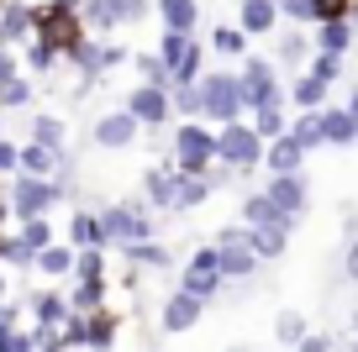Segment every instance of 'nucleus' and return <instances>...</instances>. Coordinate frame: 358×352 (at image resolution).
Segmentation results:
<instances>
[{
	"instance_id": "nucleus-1",
	"label": "nucleus",
	"mask_w": 358,
	"mask_h": 352,
	"mask_svg": "<svg viewBox=\"0 0 358 352\" xmlns=\"http://www.w3.org/2000/svg\"><path fill=\"white\" fill-rule=\"evenodd\" d=\"M164 158L179 168V174H206V168L216 163V126L201 122V116L174 122V137H169V153Z\"/></svg>"
},
{
	"instance_id": "nucleus-2",
	"label": "nucleus",
	"mask_w": 358,
	"mask_h": 352,
	"mask_svg": "<svg viewBox=\"0 0 358 352\" xmlns=\"http://www.w3.org/2000/svg\"><path fill=\"white\" fill-rule=\"evenodd\" d=\"M6 184V195H11V216L27 221V216H53L58 200H69V189L58 184L53 174H11L0 179Z\"/></svg>"
},
{
	"instance_id": "nucleus-3",
	"label": "nucleus",
	"mask_w": 358,
	"mask_h": 352,
	"mask_svg": "<svg viewBox=\"0 0 358 352\" xmlns=\"http://www.w3.org/2000/svg\"><path fill=\"white\" fill-rule=\"evenodd\" d=\"M85 32H90L85 27V0H43V6H32V37L53 43L58 53Z\"/></svg>"
},
{
	"instance_id": "nucleus-4",
	"label": "nucleus",
	"mask_w": 358,
	"mask_h": 352,
	"mask_svg": "<svg viewBox=\"0 0 358 352\" xmlns=\"http://www.w3.org/2000/svg\"><path fill=\"white\" fill-rule=\"evenodd\" d=\"M195 89H201V122L227 126V122H237V116H248L237 74H227V68H206V74L195 79Z\"/></svg>"
},
{
	"instance_id": "nucleus-5",
	"label": "nucleus",
	"mask_w": 358,
	"mask_h": 352,
	"mask_svg": "<svg viewBox=\"0 0 358 352\" xmlns=\"http://www.w3.org/2000/svg\"><path fill=\"white\" fill-rule=\"evenodd\" d=\"M216 163L237 168V174H253V168L264 163V137L248 126V116H237V122L216 126Z\"/></svg>"
},
{
	"instance_id": "nucleus-6",
	"label": "nucleus",
	"mask_w": 358,
	"mask_h": 352,
	"mask_svg": "<svg viewBox=\"0 0 358 352\" xmlns=\"http://www.w3.org/2000/svg\"><path fill=\"white\" fill-rule=\"evenodd\" d=\"M237 89H243V105H264V100H285V85H280V64L264 53H243L237 58Z\"/></svg>"
},
{
	"instance_id": "nucleus-7",
	"label": "nucleus",
	"mask_w": 358,
	"mask_h": 352,
	"mask_svg": "<svg viewBox=\"0 0 358 352\" xmlns=\"http://www.w3.org/2000/svg\"><path fill=\"white\" fill-rule=\"evenodd\" d=\"M174 289H185V295L206 300V305H211V300L222 295V289H227V279H222V268H216V242L195 247V253H190V263H185V274H179V284H174Z\"/></svg>"
},
{
	"instance_id": "nucleus-8",
	"label": "nucleus",
	"mask_w": 358,
	"mask_h": 352,
	"mask_svg": "<svg viewBox=\"0 0 358 352\" xmlns=\"http://www.w3.org/2000/svg\"><path fill=\"white\" fill-rule=\"evenodd\" d=\"M143 137V122H137L132 110H106V116H95V126H90V147H101V153H127V147Z\"/></svg>"
},
{
	"instance_id": "nucleus-9",
	"label": "nucleus",
	"mask_w": 358,
	"mask_h": 352,
	"mask_svg": "<svg viewBox=\"0 0 358 352\" xmlns=\"http://www.w3.org/2000/svg\"><path fill=\"white\" fill-rule=\"evenodd\" d=\"M127 110L143 122V132H164V126L174 122V110H169V89L164 85H143V79L127 89Z\"/></svg>"
},
{
	"instance_id": "nucleus-10",
	"label": "nucleus",
	"mask_w": 358,
	"mask_h": 352,
	"mask_svg": "<svg viewBox=\"0 0 358 352\" xmlns=\"http://www.w3.org/2000/svg\"><path fill=\"white\" fill-rule=\"evenodd\" d=\"M264 189L274 195V205H280L290 221H301L306 205H311V179H306V168H290V174H268Z\"/></svg>"
},
{
	"instance_id": "nucleus-11",
	"label": "nucleus",
	"mask_w": 358,
	"mask_h": 352,
	"mask_svg": "<svg viewBox=\"0 0 358 352\" xmlns=\"http://www.w3.org/2000/svg\"><path fill=\"white\" fill-rule=\"evenodd\" d=\"M206 321V300L185 295V289H174V295L158 305V326L169 331V337H185V331H195Z\"/></svg>"
},
{
	"instance_id": "nucleus-12",
	"label": "nucleus",
	"mask_w": 358,
	"mask_h": 352,
	"mask_svg": "<svg viewBox=\"0 0 358 352\" xmlns=\"http://www.w3.org/2000/svg\"><path fill=\"white\" fill-rule=\"evenodd\" d=\"M22 305H27V321H43V326H64V316H69V295L58 284H32L22 295Z\"/></svg>"
},
{
	"instance_id": "nucleus-13",
	"label": "nucleus",
	"mask_w": 358,
	"mask_h": 352,
	"mask_svg": "<svg viewBox=\"0 0 358 352\" xmlns=\"http://www.w3.org/2000/svg\"><path fill=\"white\" fill-rule=\"evenodd\" d=\"M290 221H274V226H248V247L258 253V263H280L290 253Z\"/></svg>"
},
{
	"instance_id": "nucleus-14",
	"label": "nucleus",
	"mask_w": 358,
	"mask_h": 352,
	"mask_svg": "<svg viewBox=\"0 0 358 352\" xmlns=\"http://www.w3.org/2000/svg\"><path fill=\"white\" fill-rule=\"evenodd\" d=\"M32 274H37V279H48V284H69V279H74V247H69V242H48V247H37Z\"/></svg>"
},
{
	"instance_id": "nucleus-15",
	"label": "nucleus",
	"mask_w": 358,
	"mask_h": 352,
	"mask_svg": "<svg viewBox=\"0 0 358 352\" xmlns=\"http://www.w3.org/2000/svg\"><path fill=\"white\" fill-rule=\"evenodd\" d=\"M237 27L248 37H274L280 32V6L274 0H237Z\"/></svg>"
},
{
	"instance_id": "nucleus-16",
	"label": "nucleus",
	"mask_w": 358,
	"mask_h": 352,
	"mask_svg": "<svg viewBox=\"0 0 358 352\" xmlns=\"http://www.w3.org/2000/svg\"><path fill=\"white\" fill-rule=\"evenodd\" d=\"M216 268H222L227 284H248L258 274V253L248 242H227V247H216Z\"/></svg>"
},
{
	"instance_id": "nucleus-17",
	"label": "nucleus",
	"mask_w": 358,
	"mask_h": 352,
	"mask_svg": "<svg viewBox=\"0 0 358 352\" xmlns=\"http://www.w3.org/2000/svg\"><path fill=\"white\" fill-rule=\"evenodd\" d=\"M69 247H111L106 242V226H101V210H90V205H74L69 210Z\"/></svg>"
},
{
	"instance_id": "nucleus-18",
	"label": "nucleus",
	"mask_w": 358,
	"mask_h": 352,
	"mask_svg": "<svg viewBox=\"0 0 358 352\" xmlns=\"http://www.w3.org/2000/svg\"><path fill=\"white\" fill-rule=\"evenodd\" d=\"M237 221H243V226H274V221H290V216L274 205L268 189H248V195L237 200ZM290 226H295V221H290Z\"/></svg>"
},
{
	"instance_id": "nucleus-19",
	"label": "nucleus",
	"mask_w": 358,
	"mask_h": 352,
	"mask_svg": "<svg viewBox=\"0 0 358 352\" xmlns=\"http://www.w3.org/2000/svg\"><path fill=\"white\" fill-rule=\"evenodd\" d=\"M301 163H306V147L295 142L290 132H280V137L264 142V163L258 168H264V174H290V168H301Z\"/></svg>"
},
{
	"instance_id": "nucleus-20",
	"label": "nucleus",
	"mask_w": 358,
	"mask_h": 352,
	"mask_svg": "<svg viewBox=\"0 0 358 352\" xmlns=\"http://www.w3.org/2000/svg\"><path fill=\"white\" fill-rule=\"evenodd\" d=\"M353 43H358V27H353V16H337V22H316V32H311V47H322V53H353Z\"/></svg>"
},
{
	"instance_id": "nucleus-21",
	"label": "nucleus",
	"mask_w": 358,
	"mask_h": 352,
	"mask_svg": "<svg viewBox=\"0 0 358 352\" xmlns=\"http://www.w3.org/2000/svg\"><path fill=\"white\" fill-rule=\"evenodd\" d=\"M143 200H148V210H174V163L169 158H158L143 174Z\"/></svg>"
},
{
	"instance_id": "nucleus-22",
	"label": "nucleus",
	"mask_w": 358,
	"mask_h": 352,
	"mask_svg": "<svg viewBox=\"0 0 358 352\" xmlns=\"http://www.w3.org/2000/svg\"><path fill=\"white\" fill-rule=\"evenodd\" d=\"M116 253L127 258L132 268H174V253L158 237H137V242H116Z\"/></svg>"
},
{
	"instance_id": "nucleus-23",
	"label": "nucleus",
	"mask_w": 358,
	"mask_h": 352,
	"mask_svg": "<svg viewBox=\"0 0 358 352\" xmlns=\"http://www.w3.org/2000/svg\"><path fill=\"white\" fill-rule=\"evenodd\" d=\"M0 352H27V305L22 300H0Z\"/></svg>"
},
{
	"instance_id": "nucleus-24",
	"label": "nucleus",
	"mask_w": 358,
	"mask_h": 352,
	"mask_svg": "<svg viewBox=\"0 0 358 352\" xmlns=\"http://www.w3.org/2000/svg\"><path fill=\"white\" fill-rule=\"evenodd\" d=\"M32 37V6L27 0H0V43L22 47Z\"/></svg>"
},
{
	"instance_id": "nucleus-25",
	"label": "nucleus",
	"mask_w": 358,
	"mask_h": 352,
	"mask_svg": "<svg viewBox=\"0 0 358 352\" xmlns=\"http://www.w3.org/2000/svg\"><path fill=\"white\" fill-rule=\"evenodd\" d=\"M322 137L327 147H353L358 142V122L348 105H322Z\"/></svg>"
},
{
	"instance_id": "nucleus-26",
	"label": "nucleus",
	"mask_w": 358,
	"mask_h": 352,
	"mask_svg": "<svg viewBox=\"0 0 358 352\" xmlns=\"http://www.w3.org/2000/svg\"><path fill=\"white\" fill-rule=\"evenodd\" d=\"M69 310H106V300H111V279H69Z\"/></svg>"
},
{
	"instance_id": "nucleus-27",
	"label": "nucleus",
	"mask_w": 358,
	"mask_h": 352,
	"mask_svg": "<svg viewBox=\"0 0 358 352\" xmlns=\"http://www.w3.org/2000/svg\"><path fill=\"white\" fill-rule=\"evenodd\" d=\"M327 95H332V85H327V79H316L311 68H301V74L290 79V89H285V100H290L295 110H311V105H327Z\"/></svg>"
},
{
	"instance_id": "nucleus-28",
	"label": "nucleus",
	"mask_w": 358,
	"mask_h": 352,
	"mask_svg": "<svg viewBox=\"0 0 358 352\" xmlns=\"http://www.w3.org/2000/svg\"><path fill=\"white\" fill-rule=\"evenodd\" d=\"M248 126H253L258 137H280V132H290V110H285V100H264V105H253L248 110Z\"/></svg>"
},
{
	"instance_id": "nucleus-29",
	"label": "nucleus",
	"mask_w": 358,
	"mask_h": 352,
	"mask_svg": "<svg viewBox=\"0 0 358 352\" xmlns=\"http://www.w3.org/2000/svg\"><path fill=\"white\" fill-rule=\"evenodd\" d=\"M153 11L164 27H174V32H195L201 27V0H153Z\"/></svg>"
},
{
	"instance_id": "nucleus-30",
	"label": "nucleus",
	"mask_w": 358,
	"mask_h": 352,
	"mask_svg": "<svg viewBox=\"0 0 358 352\" xmlns=\"http://www.w3.org/2000/svg\"><path fill=\"white\" fill-rule=\"evenodd\" d=\"M58 158H64V147H48V142H37V137H27L22 158H16V174H53Z\"/></svg>"
},
{
	"instance_id": "nucleus-31",
	"label": "nucleus",
	"mask_w": 358,
	"mask_h": 352,
	"mask_svg": "<svg viewBox=\"0 0 358 352\" xmlns=\"http://www.w3.org/2000/svg\"><path fill=\"white\" fill-rule=\"evenodd\" d=\"M216 189H211V179L206 174H179L174 168V210H195V205H206Z\"/></svg>"
},
{
	"instance_id": "nucleus-32",
	"label": "nucleus",
	"mask_w": 358,
	"mask_h": 352,
	"mask_svg": "<svg viewBox=\"0 0 358 352\" xmlns=\"http://www.w3.org/2000/svg\"><path fill=\"white\" fill-rule=\"evenodd\" d=\"M32 258H37V247L27 242L22 231H0V263L11 274H32Z\"/></svg>"
},
{
	"instance_id": "nucleus-33",
	"label": "nucleus",
	"mask_w": 358,
	"mask_h": 352,
	"mask_svg": "<svg viewBox=\"0 0 358 352\" xmlns=\"http://www.w3.org/2000/svg\"><path fill=\"white\" fill-rule=\"evenodd\" d=\"M22 68L27 74H53V68H64V53H58L53 43H43V37H27L22 43Z\"/></svg>"
},
{
	"instance_id": "nucleus-34",
	"label": "nucleus",
	"mask_w": 358,
	"mask_h": 352,
	"mask_svg": "<svg viewBox=\"0 0 358 352\" xmlns=\"http://www.w3.org/2000/svg\"><path fill=\"white\" fill-rule=\"evenodd\" d=\"M206 64H211V47L190 37V43H185V53L174 58V85H195V79L206 74Z\"/></svg>"
},
{
	"instance_id": "nucleus-35",
	"label": "nucleus",
	"mask_w": 358,
	"mask_h": 352,
	"mask_svg": "<svg viewBox=\"0 0 358 352\" xmlns=\"http://www.w3.org/2000/svg\"><path fill=\"white\" fill-rule=\"evenodd\" d=\"M27 137H37V142H48V147H69V122L37 110V116H27Z\"/></svg>"
},
{
	"instance_id": "nucleus-36",
	"label": "nucleus",
	"mask_w": 358,
	"mask_h": 352,
	"mask_svg": "<svg viewBox=\"0 0 358 352\" xmlns=\"http://www.w3.org/2000/svg\"><path fill=\"white\" fill-rule=\"evenodd\" d=\"M290 137L306 147V153L327 147V137H322V105H311V110H301V116H290Z\"/></svg>"
},
{
	"instance_id": "nucleus-37",
	"label": "nucleus",
	"mask_w": 358,
	"mask_h": 352,
	"mask_svg": "<svg viewBox=\"0 0 358 352\" xmlns=\"http://www.w3.org/2000/svg\"><path fill=\"white\" fill-rule=\"evenodd\" d=\"M248 43H253V37H248L237 22H232V27L216 22V32H211V43H206V47H211L216 58H243V53H248Z\"/></svg>"
},
{
	"instance_id": "nucleus-38",
	"label": "nucleus",
	"mask_w": 358,
	"mask_h": 352,
	"mask_svg": "<svg viewBox=\"0 0 358 352\" xmlns=\"http://www.w3.org/2000/svg\"><path fill=\"white\" fill-rule=\"evenodd\" d=\"M306 58H311V32H280V53H274V64L285 68H306Z\"/></svg>"
},
{
	"instance_id": "nucleus-39",
	"label": "nucleus",
	"mask_w": 358,
	"mask_h": 352,
	"mask_svg": "<svg viewBox=\"0 0 358 352\" xmlns=\"http://www.w3.org/2000/svg\"><path fill=\"white\" fill-rule=\"evenodd\" d=\"M306 331H311V321H306L301 310H280V316H274V342H280V347H301Z\"/></svg>"
},
{
	"instance_id": "nucleus-40",
	"label": "nucleus",
	"mask_w": 358,
	"mask_h": 352,
	"mask_svg": "<svg viewBox=\"0 0 358 352\" xmlns=\"http://www.w3.org/2000/svg\"><path fill=\"white\" fill-rule=\"evenodd\" d=\"M127 64H132L137 68V79H143V85H174V74H169V64H164V58H158V53H127Z\"/></svg>"
},
{
	"instance_id": "nucleus-41",
	"label": "nucleus",
	"mask_w": 358,
	"mask_h": 352,
	"mask_svg": "<svg viewBox=\"0 0 358 352\" xmlns=\"http://www.w3.org/2000/svg\"><path fill=\"white\" fill-rule=\"evenodd\" d=\"M106 6H111V27L116 32H127V27H137V22L153 16V0H106Z\"/></svg>"
},
{
	"instance_id": "nucleus-42",
	"label": "nucleus",
	"mask_w": 358,
	"mask_h": 352,
	"mask_svg": "<svg viewBox=\"0 0 358 352\" xmlns=\"http://www.w3.org/2000/svg\"><path fill=\"white\" fill-rule=\"evenodd\" d=\"M32 95H37V85L27 74H11L6 85H0V110H27L32 105Z\"/></svg>"
},
{
	"instance_id": "nucleus-43",
	"label": "nucleus",
	"mask_w": 358,
	"mask_h": 352,
	"mask_svg": "<svg viewBox=\"0 0 358 352\" xmlns=\"http://www.w3.org/2000/svg\"><path fill=\"white\" fill-rule=\"evenodd\" d=\"M169 110H174L179 122H185V116H201V89L195 85H169Z\"/></svg>"
},
{
	"instance_id": "nucleus-44",
	"label": "nucleus",
	"mask_w": 358,
	"mask_h": 352,
	"mask_svg": "<svg viewBox=\"0 0 358 352\" xmlns=\"http://www.w3.org/2000/svg\"><path fill=\"white\" fill-rule=\"evenodd\" d=\"M16 231H22L32 247H48V242H58V231H53V216H27V221H16Z\"/></svg>"
},
{
	"instance_id": "nucleus-45",
	"label": "nucleus",
	"mask_w": 358,
	"mask_h": 352,
	"mask_svg": "<svg viewBox=\"0 0 358 352\" xmlns=\"http://www.w3.org/2000/svg\"><path fill=\"white\" fill-rule=\"evenodd\" d=\"M306 68H311L316 79H327V85H337V79H343V53H322V47H311Z\"/></svg>"
},
{
	"instance_id": "nucleus-46",
	"label": "nucleus",
	"mask_w": 358,
	"mask_h": 352,
	"mask_svg": "<svg viewBox=\"0 0 358 352\" xmlns=\"http://www.w3.org/2000/svg\"><path fill=\"white\" fill-rule=\"evenodd\" d=\"M190 37H195V32H174V27H164V32H158V47H153V53L169 64V74H174V58L185 53V43H190Z\"/></svg>"
},
{
	"instance_id": "nucleus-47",
	"label": "nucleus",
	"mask_w": 358,
	"mask_h": 352,
	"mask_svg": "<svg viewBox=\"0 0 358 352\" xmlns=\"http://www.w3.org/2000/svg\"><path fill=\"white\" fill-rule=\"evenodd\" d=\"M27 352H58L64 347V337H58V326H43V321H27Z\"/></svg>"
},
{
	"instance_id": "nucleus-48",
	"label": "nucleus",
	"mask_w": 358,
	"mask_h": 352,
	"mask_svg": "<svg viewBox=\"0 0 358 352\" xmlns=\"http://www.w3.org/2000/svg\"><path fill=\"white\" fill-rule=\"evenodd\" d=\"M358 0H311V27L316 22H337V16H353Z\"/></svg>"
},
{
	"instance_id": "nucleus-49",
	"label": "nucleus",
	"mask_w": 358,
	"mask_h": 352,
	"mask_svg": "<svg viewBox=\"0 0 358 352\" xmlns=\"http://www.w3.org/2000/svg\"><path fill=\"white\" fill-rule=\"evenodd\" d=\"M337 347H348L343 331H306V342H301V352H337Z\"/></svg>"
},
{
	"instance_id": "nucleus-50",
	"label": "nucleus",
	"mask_w": 358,
	"mask_h": 352,
	"mask_svg": "<svg viewBox=\"0 0 358 352\" xmlns=\"http://www.w3.org/2000/svg\"><path fill=\"white\" fill-rule=\"evenodd\" d=\"M274 6H280V22L311 27V0H274Z\"/></svg>"
},
{
	"instance_id": "nucleus-51",
	"label": "nucleus",
	"mask_w": 358,
	"mask_h": 352,
	"mask_svg": "<svg viewBox=\"0 0 358 352\" xmlns=\"http://www.w3.org/2000/svg\"><path fill=\"white\" fill-rule=\"evenodd\" d=\"M16 158H22V142L0 137V179H11V174H16Z\"/></svg>"
},
{
	"instance_id": "nucleus-52",
	"label": "nucleus",
	"mask_w": 358,
	"mask_h": 352,
	"mask_svg": "<svg viewBox=\"0 0 358 352\" xmlns=\"http://www.w3.org/2000/svg\"><path fill=\"white\" fill-rule=\"evenodd\" d=\"M343 279H348V284H358V231L348 237V247H343Z\"/></svg>"
},
{
	"instance_id": "nucleus-53",
	"label": "nucleus",
	"mask_w": 358,
	"mask_h": 352,
	"mask_svg": "<svg viewBox=\"0 0 358 352\" xmlns=\"http://www.w3.org/2000/svg\"><path fill=\"white\" fill-rule=\"evenodd\" d=\"M211 242H216V247H227V242H248V226H243V221H227V226H216Z\"/></svg>"
},
{
	"instance_id": "nucleus-54",
	"label": "nucleus",
	"mask_w": 358,
	"mask_h": 352,
	"mask_svg": "<svg viewBox=\"0 0 358 352\" xmlns=\"http://www.w3.org/2000/svg\"><path fill=\"white\" fill-rule=\"evenodd\" d=\"M11 74H22V58H16V47H6V43H0V85H6Z\"/></svg>"
},
{
	"instance_id": "nucleus-55",
	"label": "nucleus",
	"mask_w": 358,
	"mask_h": 352,
	"mask_svg": "<svg viewBox=\"0 0 358 352\" xmlns=\"http://www.w3.org/2000/svg\"><path fill=\"white\" fill-rule=\"evenodd\" d=\"M127 53H132L127 43H111V37H106V68H122V64H127Z\"/></svg>"
},
{
	"instance_id": "nucleus-56",
	"label": "nucleus",
	"mask_w": 358,
	"mask_h": 352,
	"mask_svg": "<svg viewBox=\"0 0 358 352\" xmlns=\"http://www.w3.org/2000/svg\"><path fill=\"white\" fill-rule=\"evenodd\" d=\"M11 221H16V216H11V195H6V189H0V231L11 226Z\"/></svg>"
},
{
	"instance_id": "nucleus-57",
	"label": "nucleus",
	"mask_w": 358,
	"mask_h": 352,
	"mask_svg": "<svg viewBox=\"0 0 358 352\" xmlns=\"http://www.w3.org/2000/svg\"><path fill=\"white\" fill-rule=\"evenodd\" d=\"M6 295H11V268L0 263V300H6Z\"/></svg>"
},
{
	"instance_id": "nucleus-58",
	"label": "nucleus",
	"mask_w": 358,
	"mask_h": 352,
	"mask_svg": "<svg viewBox=\"0 0 358 352\" xmlns=\"http://www.w3.org/2000/svg\"><path fill=\"white\" fill-rule=\"evenodd\" d=\"M343 105H348V110H353V122H358V85H353V89H348V100H343Z\"/></svg>"
},
{
	"instance_id": "nucleus-59",
	"label": "nucleus",
	"mask_w": 358,
	"mask_h": 352,
	"mask_svg": "<svg viewBox=\"0 0 358 352\" xmlns=\"http://www.w3.org/2000/svg\"><path fill=\"white\" fill-rule=\"evenodd\" d=\"M348 326H353V337H348V342H358V310H353V316H348Z\"/></svg>"
},
{
	"instance_id": "nucleus-60",
	"label": "nucleus",
	"mask_w": 358,
	"mask_h": 352,
	"mask_svg": "<svg viewBox=\"0 0 358 352\" xmlns=\"http://www.w3.org/2000/svg\"><path fill=\"white\" fill-rule=\"evenodd\" d=\"M353 27H358V11H353Z\"/></svg>"
},
{
	"instance_id": "nucleus-61",
	"label": "nucleus",
	"mask_w": 358,
	"mask_h": 352,
	"mask_svg": "<svg viewBox=\"0 0 358 352\" xmlns=\"http://www.w3.org/2000/svg\"><path fill=\"white\" fill-rule=\"evenodd\" d=\"M0 137H6V132H0Z\"/></svg>"
}]
</instances>
